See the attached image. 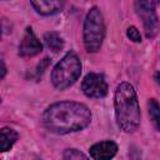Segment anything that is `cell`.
<instances>
[{
	"mask_svg": "<svg viewBox=\"0 0 160 160\" xmlns=\"http://www.w3.org/2000/svg\"><path fill=\"white\" fill-rule=\"evenodd\" d=\"M91 121V112L86 105L74 101H61L49 106L44 115L45 128L55 134H68L82 130Z\"/></svg>",
	"mask_w": 160,
	"mask_h": 160,
	"instance_id": "1",
	"label": "cell"
},
{
	"mask_svg": "<svg viewBox=\"0 0 160 160\" xmlns=\"http://www.w3.org/2000/svg\"><path fill=\"white\" fill-rule=\"evenodd\" d=\"M115 116L119 128L132 132L140 124V108L134 88L129 82H121L115 91Z\"/></svg>",
	"mask_w": 160,
	"mask_h": 160,
	"instance_id": "2",
	"label": "cell"
},
{
	"mask_svg": "<svg viewBox=\"0 0 160 160\" xmlns=\"http://www.w3.org/2000/svg\"><path fill=\"white\" fill-rule=\"evenodd\" d=\"M81 74V62L78 55L69 51L54 68L51 81L56 89H66L72 85Z\"/></svg>",
	"mask_w": 160,
	"mask_h": 160,
	"instance_id": "3",
	"label": "cell"
},
{
	"mask_svg": "<svg viewBox=\"0 0 160 160\" xmlns=\"http://www.w3.org/2000/svg\"><path fill=\"white\" fill-rule=\"evenodd\" d=\"M105 36L104 19L98 8H91L86 14L84 22V44L89 52H95L100 49Z\"/></svg>",
	"mask_w": 160,
	"mask_h": 160,
	"instance_id": "4",
	"label": "cell"
},
{
	"mask_svg": "<svg viewBox=\"0 0 160 160\" xmlns=\"http://www.w3.org/2000/svg\"><path fill=\"white\" fill-rule=\"evenodd\" d=\"M81 89L89 98H104L108 94V84L104 76L95 72H90L84 78Z\"/></svg>",
	"mask_w": 160,
	"mask_h": 160,
	"instance_id": "5",
	"label": "cell"
},
{
	"mask_svg": "<svg viewBox=\"0 0 160 160\" xmlns=\"http://www.w3.org/2000/svg\"><path fill=\"white\" fill-rule=\"evenodd\" d=\"M42 50V45L31 30V28H28L25 30V34L22 36V40L19 45V54L21 56H34L39 54Z\"/></svg>",
	"mask_w": 160,
	"mask_h": 160,
	"instance_id": "6",
	"label": "cell"
},
{
	"mask_svg": "<svg viewBox=\"0 0 160 160\" xmlns=\"http://www.w3.org/2000/svg\"><path fill=\"white\" fill-rule=\"evenodd\" d=\"M138 12H139L140 18L142 19L146 36L154 38L159 30V20H158V16L155 14V10L145 9V8H141L138 5Z\"/></svg>",
	"mask_w": 160,
	"mask_h": 160,
	"instance_id": "7",
	"label": "cell"
},
{
	"mask_svg": "<svg viewBox=\"0 0 160 160\" xmlns=\"http://www.w3.org/2000/svg\"><path fill=\"white\" fill-rule=\"evenodd\" d=\"M34 9L41 15H54L64 9L65 0H30Z\"/></svg>",
	"mask_w": 160,
	"mask_h": 160,
	"instance_id": "8",
	"label": "cell"
},
{
	"mask_svg": "<svg viewBox=\"0 0 160 160\" xmlns=\"http://www.w3.org/2000/svg\"><path fill=\"white\" fill-rule=\"evenodd\" d=\"M118 151V145L114 141H101L90 148V156L101 160V159H110L115 156Z\"/></svg>",
	"mask_w": 160,
	"mask_h": 160,
	"instance_id": "9",
	"label": "cell"
},
{
	"mask_svg": "<svg viewBox=\"0 0 160 160\" xmlns=\"http://www.w3.org/2000/svg\"><path fill=\"white\" fill-rule=\"evenodd\" d=\"M16 140H18L16 131H14L12 129H8V128L1 129V132H0V150L2 152L8 151L15 144Z\"/></svg>",
	"mask_w": 160,
	"mask_h": 160,
	"instance_id": "10",
	"label": "cell"
},
{
	"mask_svg": "<svg viewBox=\"0 0 160 160\" xmlns=\"http://www.w3.org/2000/svg\"><path fill=\"white\" fill-rule=\"evenodd\" d=\"M44 40L48 45V48L50 50H52L54 52H59L60 50H62L64 48V41L61 39V36L55 32V31H50V32H46L44 35Z\"/></svg>",
	"mask_w": 160,
	"mask_h": 160,
	"instance_id": "11",
	"label": "cell"
},
{
	"mask_svg": "<svg viewBox=\"0 0 160 160\" xmlns=\"http://www.w3.org/2000/svg\"><path fill=\"white\" fill-rule=\"evenodd\" d=\"M149 114L158 130H160V104L155 99H151L149 101Z\"/></svg>",
	"mask_w": 160,
	"mask_h": 160,
	"instance_id": "12",
	"label": "cell"
},
{
	"mask_svg": "<svg viewBox=\"0 0 160 160\" xmlns=\"http://www.w3.org/2000/svg\"><path fill=\"white\" fill-rule=\"evenodd\" d=\"M88 156L82 152H80L76 149H69L64 152V159L66 160H72V159H86Z\"/></svg>",
	"mask_w": 160,
	"mask_h": 160,
	"instance_id": "13",
	"label": "cell"
},
{
	"mask_svg": "<svg viewBox=\"0 0 160 160\" xmlns=\"http://www.w3.org/2000/svg\"><path fill=\"white\" fill-rule=\"evenodd\" d=\"M126 35L134 42H140L141 41V35H140V32L138 31V29L135 26H129L128 31H126Z\"/></svg>",
	"mask_w": 160,
	"mask_h": 160,
	"instance_id": "14",
	"label": "cell"
},
{
	"mask_svg": "<svg viewBox=\"0 0 160 160\" xmlns=\"http://www.w3.org/2000/svg\"><path fill=\"white\" fill-rule=\"evenodd\" d=\"M159 1H160V0H139L138 5L141 6V8H145V9H151V10H154V9L158 6Z\"/></svg>",
	"mask_w": 160,
	"mask_h": 160,
	"instance_id": "15",
	"label": "cell"
},
{
	"mask_svg": "<svg viewBox=\"0 0 160 160\" xmlns=\"http://www.w3.org/2000/svg\"><path fill=\"white\" fill-rule=\"evenodd\" d=\"M5 74H6V68H5V64H4V60H1V79H4V76H5Z\"/></svg>",
	"mask_w": 160,
	"mask_h": 160,
	"instance_id": "16",
	"label": "cell"
},
{
	"mask_svg": "<svg viewBox=\"0 0 160 160\" xmlns=\"http://www.w3.org/2000/svg\"><path fill=\"white\" fill-rule=\"evenodd\" d=\"M155 81H156V84L160 85V71H158V72L155 74Z\"/></svg>",
	"mask_w": 160,
	"mask_h": 160,
	"instance_id": "17",
	"label": "cell"
}]
</instances>
